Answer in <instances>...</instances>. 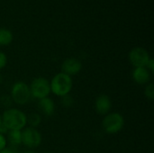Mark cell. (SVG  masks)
Segmentation results:
<instances>
[{
	"label": "cell",
	"mask_w": 154,
	"mask_h": 153,
	"mask_svg": "<svg viewBox=\"0 0 154 153\" xmlns=\"http://www.w3.org/2000/svg\"><path fill=\"white\" fill-rule=\"evenodd\" d=\"M2 123L6 126L8 130H17L22 131L26 123V115L16 108H8L5 109L3 113Z\"/></svg>",
	"instance_id": "obj_1"
},
{
	"label": "cell",
	"mask_w": 154,
	"mask_h": 153,
	"mask_svg": "<svg viewBox=\"0 0 154 153\" xmlns=\"http://www.w3.org/2000/svg\"><path fill=\"white\" fill-rule=\"evenodd\" d=\"M51 92L57 96H64L69 95L72 89L73 82L71 77L60 72L56 74L50 82Z\"/></svg>",
	"instance_id": "obj_2"
},
{
	"label": "cell",
	"mask_w": 154,
	"mask_h": 153,
	"mask_svg": "<svg viewBox=\"0 0 154 153\" xmlns=\"http://www.w3.org/2000/svg\"><path fill=\"white\" fill-rule=\"evenodd\" d=\"M102 126L105 132L109 134L118 133L125 126V118L119 113L107 114L102 121Z\"/></svg>",
	"instance_id": "obj_3"
},
{
	"label": "cell",
	"mask_w": 154,
	"mask_h": 153,
	"mask_svg": "<svg viewBox=\"0 0 154 153\" xmlns=\"http://www.w3.org/2000/svg\"><path fill=\"white\" fill-rule=\"evenodd\" d=\"M10 96L12 98V101H14L17 105H26L32 97L29 86L22 81L15 82L11 88Z\"/></svg>",
	"instance_id": "obj_4"
},
{
	"label": "cell",
	"mask_w": 154,
	"mask_h": 153,
	"mask_svg": "<svg viewBox=\"0 0 154 153\" xmlns=\"http://www.w3.org/2000/svg\"><path fill=\"white\" fill-rule=\"evenodd\" d=\"M29 88L32 96L37 99L48 97L51 93L50 82L47 78L42 77L33 78L29 86Z\"/></svg>",
	"instance_id": "obj_5"
},
{
	"label": "cell",
	"mask_w": 154,
	"mask_h": 153,
	"mask_svg": "<svg viewBox=\"0 0 154 153\" xmlns=\"http://www.w3.org/2000/svg\"><path fill=\"white\" fill-rule=\"evenodd\" d=\"M22 144L30 150L39 147L42 143V134L36 128L26 127L22 131Z\"/></svg>",
	"instance_id": "obj_6"
},
{
	"label": "cell",
	"mask_w": 154,
	"mask_h": 153,
	"mask_svg": "<svg viewBox=\"0 0 154 153\" xmlns=\"http://www.w3.org/2000/svg\"><path fill=\"white\" fill-rule=\"evenodd\" d=\"M128 58L130 63L134 68L146 67V64L151 59L149 52L142 47H135L132 49L129 52Z\"/></svg>",
	"instance_id": "obj_7"
},
{
	"label": "cell",
	"mask_w": 154,
	"mask_h": 153,
	"mask_svg": "<svg viewBox=\"0 0 154 153\" xmlns=\"http://www.w3.org/2000/svg\"><path fill=\"white\" fill-rule=\"evenodd\" d=\"M82 69V63L75 58L66 59L61 65V72L71 77L79 74Z\"/></svg>",
	"instance_id": "obj_8"
},
{
	"label": "cell",
	"mask_w": 154,
	"mask_h": 153,
	"mask_svg": "<svg viewBox=\"0 0 154 153\" xmlns=\"http://www.w3.org/2000/svg\"><path fill=\"white\" fill-rule=\"evenodd\" d=\"M112 107L111 98L107 95H100L95 101V109L101 115H106Z\"/></svg>",
	"instance_id": "obj_9"
},
{
	"label": "cell",
	"mask_w": 154,
	"mask_h": 153,
	"mask_svg": "<svg viewBox=\"0 0 154 153\" xmlns=\"http://www.w3.org/2000/svg\"><path fill=\"white\" fill-rule=\"evenodd\" d=\"M132 76L134 81L139 85H147L151 80V72L146 67L134 68Z\"/></svg>",
	"instance_id": "obj_10"
},
{
	"label": "cell",
	"mask_w": 154,
	"mask_h": 153,
	"mask_svg": "<svg viewBox=\"0 0 154 153\" xmlns=\"http://www.w3.org/2000/svg\"><path fill=\"white\" fill-rule=\"evenodd\" d=\"M38 108L41 111V113L46 116H51L55 112V104L51 98L44 97L42 99H39L38 102Z\"/></svg>",
	"instance_id": "obj_11"
},
{
	"label": "cell",
	"mask_w": 154,
	"mask_h": 153,
	"mask_svg": "<svg viewBox=\"0 0 154 153\" xmlns=\"http://www.w3.org/2000/svg\"><path fill=\"white\" fill-rule=\"evenodd\" d=\"M6 142L13 146H18L22 144V132L17 130H9L6 133Z\"/></svg>",
	"instance_id": "obj_12"
},
{
	"label": "cell",
	"mask_w": 154,
	"mask_h": 153,
	"mask_svg": "<svg viewBox=\"0 0 154 153\" xmlns=\"http://www.w3.org/2000/svg\"><path fill=\"white\" fill-rule=\"evenodd\" d=\"M13 33L6 28H0V45L5 46L12 42Z\"/></svg>",
	"instance_id": "obj_13"
},
{
	"label": "cell",
	"mask_w": 154,
	"mask_h": 153,
	"mask_svg": "<svg viewBox=\"0 0 154 153\" xmlns=\"http://www.w3.org/2000/svg\"><path fill=\"white\" fill-rule=\"evenodd\" d=\"M41 122H42V117L37 113H32L30 114L29 115H26V123L27 124L30 125V127L36 128L37 126L40 125Z\"/></svg>",
	"instance_id": "obj_14"
},
{
	"label": "cell",
	"mask_w": 154,
	"mask_h": 153,
	"mask_svg": "<svg viewBox=\"0 0 154 153\" xmlns=\"http://www.w3.org/2000/svg\"><path fill=\"white\" fill-rule=\"evenodd\" d=\"M144 95L145 96L150 99L153 100L154 99V85L153 83H148L144 88Z\"/></svg>",
	"instance_id": "obj_15"
},
{
	"label": "cell",
	"mask_w": 154,
	"mask_h": 153,
	"mask_svg": "<svg viewBox=\"0 0 154 153\" xmlns=\"http://www.w3.org/2000/svg\"><path fill=\"white\" fill-rule=\"evenodd\" d=\"M12 104V98L10 96L4 95L0 97V105L3 107H5L6 109L10 108V106Z\"/></svg>",
	"instance_id": "obj_16"
},
{
	"label": "cell",
	"mask_w": 154,
	"mask_h": 153,
	"mask_svg": "<svg viewBox=\"0 0 154 153\" xmlns=\"http://www.w3.org/2000/svg\"><path fill=\"white\" fill-rule=\"evenodd\" d=\"M73 103H74V100L69 96V94L61 97V104L64 107H70L73 105Z\"/></svg>",
	"instance_id": "obj_17"
},
{
	"label": "cell",
	"mask_w": 154,
	"mask_h": 153,
	"mask_svg": "<svg viewBox=\"0 0 154 153\" xmlns=\"http://www.w3.org/2000/svg\"><path fill=\"white\" fill-rule=\"evenodd\" d=\"M6 63H7V57H6V55L4 52L0 51V69H4L5 67Z\"/></svg>",
	"instance_id": "obj_18"
},
{
	"label": "cell",
	"mask_w": 154,
	"mask_h": 153,
	"mask_svg": "<svg viewBox=\"0 0 154 153\" xmlns=\"http://www.w3.org/2000/svg\"><path fill=\"white\" fill-rule=\"evenodd\" d=\"M6 144H7L6 138L5 137V135L0 133V151L6 148Z\"/></svg>",
	"instance_id": "obj_19"
},
{
	"label": "cell",
	"mask_w": 154,
	"mask_h": 153,
	"mask_svg": "<svg viewBox=\"0 0 154 153\" xmlns=\"http://www.w3.org/2000/svg\"><path fill=\"white\" fill-rule=\"evenodd\" d=\"M146 69L152 73V72H153L154 71V60L153 59H150L149 60V61H148V63L146 64Z\"/></svg>",
	"instance_id": "obj_20"
},
{
	"label": "cell",
	"mask_w": 154,
	"mask_h": 153,
	"mask_svg": "<svg viewBox=\"0 0 154 153\" xmlns=\"http://www.w3.org/2000/svg\"><path fill=\"white\" fill-rule=\"evenodd\" d=\"M8 131H9V130L6 128V126L2 123L1 125H0V133L3 134V135H5V134H6V133H8Z\"/></svg>",
	"instance_id": "obj_21"
},
{
	"label": "cell",
	"mask_w": 154,
	"mask_h": 153,
	"mask_svg": "<svg viewBox=\"0 0 154 153\" xmlns=\"http://www.w3.org/2000/svg\"><path fill=\"white\" fill-rule=\"evenodd\" d=\"M0 153H15L14 151H12V150H10V149H7V148H5V149H4L3 151H1Z\"/></svg>",
	"instance_id": "obj_22"
},
{
	"label": "cell",
	"mask_w": 154,
	"mask_h": 153,
	"mask_svg": "<svg viewBox=\"0 0 154 153\" xmlns=\"http://www.w3.org/2000/svg\"><path fill=\"white\" fill-rule=\"evenodd\" d=\"M21 153H36L33 150H27V151H23V152H21Z\"/></svg>",
	"instance_id": "obj_23"
},
{
	"label": "cell",
	"mask_w": 154,
	"mask_h": 153,
	"mask_svg": "<svg viewBox=\"0 0 154 153\" xmlns=\"http://www.w3.org/2000/svg\"><path fill=\"white\" fill-rule=\"evenodd\" d=\"M2 81H3V77H2V75L0 74V84L2 83Z\"/></svg>",
	"instance_id": "obj_24"
},
{
	"label": "cell",
	"mask_w": 154,
	"mask_h": 153,
	"mask_svg": "<svg viewBox=\"0 0 154 153\" xmlns=\"http://www.w3.org/2000/svg\"><path fill=\"white\" fill-rule=\"evenodd\" d=\"M1 124H2V116L0 115V125H1Z\"/></svg>",
	"instance_id": "obj_25"
},
{
	"label": "cell",
	"mask_w": 154,
	"mask_h": 153,
	"mask_svg": "<svg viewBox=\"0 0 154 153\" xmlns=\"http://www.w3.org/2000/svg\"><path fill=\"white\" fill-rule=\"evenodd\" d=\"M44 153H51V152H50V151H45Z\"/></svg>",
	"instance_id": "obj_26"
}]
</instances>
